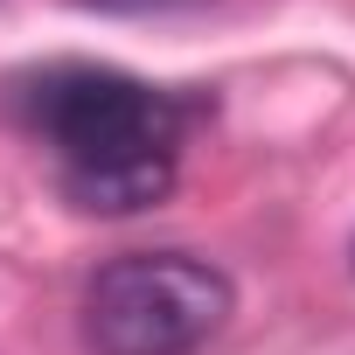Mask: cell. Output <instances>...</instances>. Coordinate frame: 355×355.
Here are the masks:
<instances>
[{
  "instance_id": "obj_1",
  "label": "cell",
  "mask_w": 355,
  "mask_h": 355,
  "mask_svg": "<svg viewBox=\"0 0 355 355\" xmlns=\"http://www.w3.org/2000/svg\"><path fill=\"white\" fill-rule=\"evenodd\" d=\"M15 119L56 153L70 209L139 216L174 189L196 105L112 63H49L15 84Z\"/></svg>"
},
{
  "instance_id": "obj_2",
  "label": "cell",
  "mask_w": 355,
  "mask_h": 355,
  "mask_svg": "<svg viewBox=\"0 0 355 355\" xmlns=\"http://www.w3.org/2000/svg\"><path fill=\"white\" fill-rule=\"evenodd\" d=\"M230 313V272L196 251H125L84 286V341L98 355H196Z\"/></svg>"
},
{
  "instance_id": "obj_3",
  "label": "cell",
  "mask_w": 355,
  "mask_h": 355,
  "mask_svg": "<svg viewBox=\"0 0 355 355\" xmlns=\"http://www.w3.org/2000/svg\"><path fill=\"white\" fill-rule=\"evenodd\" d=\"M105 15H174V8H196V0H91Z\"/></svg>"
}]
</instances>
